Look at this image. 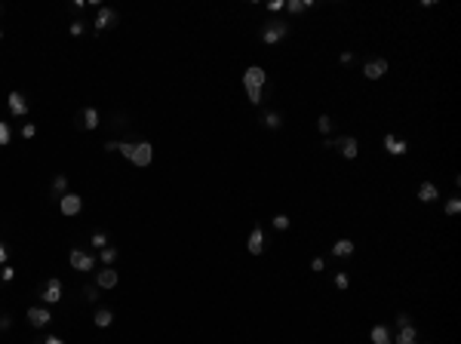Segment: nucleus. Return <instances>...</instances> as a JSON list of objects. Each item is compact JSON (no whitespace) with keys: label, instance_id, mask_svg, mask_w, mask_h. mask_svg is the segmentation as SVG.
Returning <instances> with one entry per match:
<instances>
[{"label":"nucleus","instance_id":"f257e3e1","mask_svg":"<svg viewBox=\"0 0 461 344\" xmlns=\"http://www.w3.org/2000/svg\"><path fill=\"white\" fill-rule=\"evenodd\" d=\"M59 209H62V215H68V218L80 215V209H83V197H80V194H74V190H68V194L59 200Z\"/></svg>","mask_w":461,"mask_h":344},{"label":"nucleus","instance_id":"f03ea898","mask_svg":"<svg viewBox=\"0 0 461 344\" xmlns=\"http://www.w3.org/2000/svg\"><path fill=\"white\" fill-rule=\"evenodd\" d=\"M289 34V25L286 22H280V19H274L271 25H267L264 31H261V40L267 43V46H271V43H277V40H283V37Z\"/></svg>","mask_w":461,"mask_h":344},{"label":"nucleus","instance_id":"7ed1b4c3","mask_svg":"<svg viewBox=\"0 0 461 344\" xmlns=\"http://www.w3.org/2000/svg\"><path fill=\"white\" fill-rule=\"evenodd\" d=\"M68 261H71L74 271H96V255H89V252H83V249H74V252L68 255Z\"/></svg>","mask_w":461,"mask_h":344},{"label":"nucleus","instance_id":"20e7f679","mask_svg":"<svg viewBox=\"0 0 461 344\" xmlns=\"http://www.w3.org/2000/svg\"><path fill=\"white\" fill-rule=\"evenodd\" d=\"M332 148H338L341 151V157L344 160H354L357 154H360V144H357V138L354 135H341V138H335V144Z\"/></svg>","mask_w":461,"mask_h":344},{"label":"nucleus","instance_id":"39448f33","mask_svg":"<svg viewBox=\"0 0 461 344\" xmlns=\"http://www.w3.org/2000/svg\"><path fill=\"white\" fill-rule=\"evenodd\" d=\"M264 83H267V74H264V68L249 65V68L243 71V86H255V89H261Z\"/></svg>","mask_w":461,"mask_h":344},{"label":"nucleus","instance_id":"423d86ee","mask_svg":"<svg viewBox=\"0 0 461 344\" xmlns=\"http://www.w3.org/2000/svg\"><path fill=\"white\" fill-rule=\"evenodd\" d=\"M129 160H132L135 166H148V163L154 160V148H151L148 141H139V144H132V154H129Z\"/></svg>","mask_w":461,"mask_h":344},{"label":"nucleus","instance_id":"0eeeda50","mask_svg":"<svg viewBox=\"0 0 461 344\" xmlns=\"http://www.w3.org/2000/svg\"><path fill=\"white\" fill-rule=\"evenodd\" d=\"M117 10H111V7H99V13H96V31H105V28H114V25H117Z\"/></svg>","mask_w":461,"mask_h":344},{"label":"nucleus","instance_id":"6e6552de","mask_svg":"<svg viewBox=\"0 0 461 344\" xmlns=\"http://www.w3.org/2000/svg\"><path fill=\"white\" fill-rule=\"evenodd\" d=\"M28 323H31L34 329H43V326H50V323H53L50 308H28Z\"/></svg>","mask_w":461,"mask_h":344},{"label":"nucleus","instance_id":"1a4fd4ad","mask_svg":"<svg viewBox=\"0 0 461 344\" xmlns=\"http://www.w3.org/2000/svg\"><path fill=\"white\" fill-rule=\"evenodd\" d=\"M47 304H59L62 301V280H56V277H50V283L43 286V295H40Z\"/></svg>","mask_w":461,"mask_h":344},{"label":"nucleus","instance_id":"9d476101","mask_svg":"<svg viewBox=\"0 0 461 344\" xmlns=\"http://www.w3.org/2000/svg\"><path fill=\"white\" fill-rule=\"evenodd\" d=\"M363 74H366L369 80H378V77H384V74H388V59H372V62H366Z\"/></svg>","mask_w":461,"mask_h":344},{"label":"nucleus","instance_id":"9b49d317","mask_svg":"<svg viewBox=\"0 0 461 344\" xmlns=\"http://www.w3.org/2000/svg\"><path fill=\"white\" fill-rule=\"evenodd\" d=\"M246 249H249L252 255H261V252H264V231H261V224H255L252 231H249V243H246Z\"/></svg>","mask_w":461,"mask_h":344},{"label":"nucleus","instance_id":"f8f14e48","mask_svg":"<svg viewBox=\"0 0 461 344\" xmlns=\"http://www.w3.org/2000/svg\"><path fill=\"white\" fill-rule=\"evenodd\" d=\"M7 105H10V114H16V117H25V114H28V102H25L22 92H10Z\"/></svg>","mask_w":461,"mask_h":344},{"label":"nucleus","instance_id":"ddd939ff","mask_svg":"<svg viewBox=\"0 0 461 344\" xmlns=\"http://www.w3.org/2000/svg\"><path fill=\"white\" fill-rule=\"evenodd\" d=\"M96 286H99V289H114V286H117V271L102 267V271L96 274Z\"/></svg>","mask_w":461,"mask_h":344},{"label":"nucleus","instance_id":"4468645a","mask_svg":"<svg viewBox=\"0 0 461 344\" xmlns=\"http://www.w3.org/2000/svg\"><path fill=\"white\" fill-rule=\"evenodd\" d=\"M384 151L388 154H394V157H403L406 151H409V144L403 141V138H394V135H384Z\"/></svg>","mask_w":461,"mask_h":344},{"label":"nucleus","instance_id":"2eb2a0df","mask_svg":"<svg viewBox=\"0 0 461 344\" xmlns=\"http://www.w3.org/2000/svg\"><path fill=\"white\" fill-rule=\"evenodd\" d=\"M437 197H440V190H437L434 181H421V184H418V200H421V203H434Z\"/></svg>","mask_w":461,"mask_h":344},{"label":"nucleus","instance_id":"dca6fc26","mask_svg":"<svg viewBox=\"0 0 461 344\" xmlns=\"http://www.w3.org/2000/svg\"><path fill=\"white\" fill-rule=\"evenodd\" d=\"M394 344H418V332H415L412 326H403V329H397Z\"/></svg>","mask_w":461,"mask_h":344},{"label":"nucleus","instance_id":"f3484780","mask_svg":"<svg viewBox=\"0 0 461 344\" xmlns=\"http://www.w3.org/2000/svg\"><path fill=\"white\" fill-rule=\"evenodd\" d=\"M372 344H394V338H391V332H388L384 323L372 326Z\"/></svg>","mask_w":461,"mask_h":344},{"label":"nucleus","instance_id":"a211bd4d","mask_svg":"<svg viewBox=\"0 0 461 344\" xmlns=\"http://www.w3.org/2000/svg\"><path fill=\"white\" fill-rule=\"evenodd\" d=\"M332 255H335V258H348V255H354V243H351V240H338V243L332 246Z\"/></svg>","mask_w":461,"mask_h":344},{"label":"nucleus","instance_id":"6ab92c4d","mask_svg":"<svg viewBox=\"0 0 461 344\" xmlns=\"http://www.w3.org/2000/svg\"><path fill=\"white\" fill-rule=\"evenodd\" d=\"M93 323H96L99 329H108V326L114 323V314H111L108 308H99V311H96V317H93Z\"/></svg>","mask_w":461,"mask_h":344},{"label":"nucleus","instance_id":"aec40b11","mask_svg":"<svg viewBox=\"0 0 461 344\" xmlns=\"http://www.w3.org/2000/svg\"><path fill=\"white\" fill-rule=\"evenodd\" d=\"M83 129H99V111L96 108L83 111Z\"/></svg>","mask_w":461,"mask_h":344},{"label":"nucleus","instance_id":"412c9836","mask_svg":"<svg viewBox=\"0 0 461 344\" xmlns=\"http://www.w3.org/2000/svg\"><path fill=\"white\" fill-rule=\"evenodd\" d=\"M99 258H102V264H105V267H111V264H114V258H117V249H114V246H105V249H99Z\"/></svg>","mask_w":461,"mask_h":344},{"label":"nucleus","instance_id":"4be33fe9","mask_svg":"<svg viewBox=\"0 0 461 344\" xmlns=\"http://www.w3.org/2000/svg\"><path fill=\"white\" fill-rule=\"evenodd\" d=\"M264 126H267V129H280V126H283V117H280V114H277V111H271V114H264Z\"/></svg>","mask_w":461,"mask_h":344},{"label":"nucleus","instance_id":"5701e85b","mask_svg":"<svg viewBox=\"0 0 461 344\" xmlns=\"http://www.w3.org/2000/svg\"><path fill=\"white\" fill-rule=\"evenodd\" d=\"M307 7H311V0H289L283 10H289V13H295V16H298V13H304Z\"/></svg>","mask_w":461,"mask_h":344},{"label":"nucleus","instance_id":"b1692460","mask_svg":"<svg viewBox=\"0 0 461 344\" xmlns=\"http://www.w3.org/2000/svg\"><path fill=\"white\" fill-rule=\"evenodd\" d=\"M53 190H56L59 197H65V194H68V178H65V175H56V178H53Z\"/></svg>","mask_w":461,"mask_h":344},{"label":"nucleus","instance_id":"393cba45","mask_svg":"<svg viewBox=\"0 0 461 344\" xmlns=\"http://www.w3.org/2000/svg\"><path fill=\"white\" fill-rule=\"evenodd\" d=\"M10 144V123L0 120V148H7Z\"/></svg>","mask_w":461,"mask_h":344},{"label":"nucleus","instance_id":"a878e982","mask_svg":"<svg viewBox=\"0 0 461 344\" xmlns=\"http://www.w3.org/2000/svg\"><path fill=\"white\" fill-rule=\"evenodd\" d=\"M317 129H320L323 135H329V129H332V120L326 117V114H320V120H317Z\"/></svg>","mask_w":461,"mask_h":344},{"label":"nucleus","instance_id":"bb28decb","mask_svg":"<svg viewBox=\"0 0 461 344\" xmlns=\"http://www.w3.org/2000/svg\"><path fill=\"white\" fill-rule=\"evenodd\" d=\"M16 277V267H10V264H4V267H0V280H4V283H10Z\"/></svg>","mask_w":461,"mask_h":344},{"label":"nucleus","instance_id":"cd10ccee","mask_svg":"<svg viewBox=\"0 0 461 344\" xmlns=\"http://www.w3.org/2000/svg\"><path fill=\"white\" fill-rule=\"evenodd\" d=\"M246 95H249V102H252V105H261V89H255V86H246Z\"/></svg>","mask_w":461,"mask_h":344},{"label":"nucleus","instance_id":"c85d7f7f","mask_svg":"<svg viewBox=\"0 0 461 344\" xmlns=\"http://www.w3.org/2000/svg\"><path fill=\"white\" fill-rule=\"evenodd\" d=\"M458 209H461V200H458V197H452V200L446 203V215H458Z\"/></svg>","mask_w":461,"mask_h":344},{"label":"nucleus","instance_id":"c756f323","mask_svg":"<svg viewBox=\"0 0 461 344\" xmlns=\"http://www.w3.org/2000/svg\"><path fill=\"white\" fill-rule=\"evenodd\" d=\"M89 243H93L96 249H105V246H108V234H93V240H89Z\"/></svg>","mask_w":461,"mask_h":344},{"label":"nucleus","instance_id":"7c9ffc66","mask_svg":"<svg viewBox=\"0 0 461 344\" xmlns=\"http://www.w3.org/2000/svg\"><path fill=\"white\" fill-rule=\"evenodd\" d=\"M274 227H277V231H286V227H289V215H274Z\"/></svg>","mask_w":461,"mask_h":344},{"label":"nucleus","instance_id":"2f4dec72","mask_svg":"<svg viewBox=\"0 0 461 344\" xmlns=\"http://www.w3.org/2000/svg\"><path fill=\"white\" fill-rule=\"evenodd\" d=\"M37 135V126L34 123H22V138H34Z\"/></svg>","mask_w":461,"mask_h":344},{"label":"nucleus","instance_id":"473e14b6","mask_svg":"<svg viewBox=\"0 0 461 344\" xmlns=\"http://www.w3.org/2000/svg\"><path fill=\"white\" fill-rule=\"evenodd\" d=\"M335 286H338V289H348V286H351V277H348V274H335Z\"/></svg>","mask_w":461,"mask_h":344},{"label":"nucleus","instance_id":"72a5a7b5","mask_svg":"<svg viewBox=\"0 0 461 344\" xmlns=\"http://www.w3.org/2000/svg\"><path fill=\"white\" fill-rule=\"evenodd\" d=\"M96 292H99V286H86V289H83V298H86V301H96V298H99Z\"/></svg>","mask_w":461,"mask_h":344},{"label":"nucleus","instance_id":"f704fd0d","mask_svg":"<svg viewBox=\"0 0 461 344\" xmlns=\"http://www.w3.org/2000/svg\"><path fill=\"white\" fill-rule=\"evenodd\" d=\"M311 271L323 274V271H326V261H323V258H314V261H311Z\"/></svg>","mask_w":461,"mask_h":344},{"label":"nucleus","instance_id":"c9c22d12","mask_svg":"<svg viewBox=\"0 0 461 344\" xmlns=\"http://www.w3.org/2000/svg\"><path fill=\"white\" fill-rule=\"evenodd\" d=\"M403 326H412V317H409V314H400V317H397V329H403Z\"/></svg>","mask_w":461,"mask_h":344},{"label":"nucleus","instance_id":"e433bc0d","mask_svg":"<svg viewBox=\"0 0 461 344\" xmlns=\"http://www.w3.org/2000/svg\"><path fill=\"white\" fill-rule=\"evenodd\" d=\"M286 4H283V0H271V4H267V10H271V13H280Z\"/></svg>","mask_w":461,"mask_h":344},{"label":"nucleus","instance_id":"4c0bfd02","mask_svg":"<svg viewBox=\"0 0 461 344\" xmlns=\"http://www.w3.org/2000/svg\"><path fill=\"white\" fill-rule=\"evenodd\" d=\"M71 34H74V37L83 34V22H74V25H71Z\"/></svg>","mask_w":461,"mask_h":344},{"label":"nucleus","instance_id":"58836bf2","mask_svg":"<svg viewBox=\"0 0 461 344\" xmlns=\"http://www.w3.org/2000/svg\"><path fill=\"white\" fill-rule=\"evenodd\" d=\"M338 62H341V65H351V62H354V53H341Z\"/></svg>","mask_w":461,"mask_h":344},{"label":"nucleus","instance_id":"ea45409f","mask_svg":"<svg viewBox=\"0 0 461 344\" xmlns=\"http://www.w3.org/2000/svg\"><path fill=\"white\" fill-rule=\"evenodd\" d=\"M4 264H7V246L0 243V267H4Z\"/></svg>","mask_w":461,"mask_h":344},{"label":"nucleus","instance_id":"a19ab883","mask_svg":"<svg viewBox=\"0 0 461 344\" xmlns=\"http://www.w3.org/2000/svg\"><path fill=\"white\" fill-rule=\"evenodd\" d=\"M43 344H65V341H62V338H59V335H50V338H47V341H43Z\"/></svg>","mask_w":461,"mask_h":344},{"label":"nucleus","instance_id":"79ce46f5","mask_svg":"<svg viewBox=\"0 0 461 344\" xmlns=\"http://www.w3.org/2000/svg\"><path fill=\"white\" fill-rule=\"evenodd\" d=\"M0 40H4V31H0Z\"/></svg>","mask_w":461,"mask_h":344},{"label":"nucleus","instance_id":"37998d69","mask_svg":"<svg viewBox=\"0 0 461 344\" xmlns=\"http://www.w3.org/2000/svg\"><path fill=\"white\" fill-rule=\"evenodd\" d=\"M0 13H4V7H0Z\"/></svg>","mask_w":461,"mask_h":344}]
</instances>
